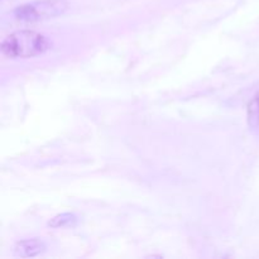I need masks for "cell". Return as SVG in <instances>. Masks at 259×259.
I'll return each mask as SVG.
<instances>
[{
    "label": "cell",
    "mask_w": 259,
    "mask_h": 259,
    "mask_svg": "<svg viewBox=\"0 0 259 259\" xmlns=\"http://www.w3.org/2000/svg\"><path fill=\"white\" fill-rule=\"evenodd\" d=\"M77 222L76 217L73 214H70V212H65V214H61L55 217L53 219H51L48 222V227L51 228H63V227H70V225H73Z\"/></svg>",
    "instance_id": "cell-5"
},
{
    "label": "cell",
    "mask_w": 259,
    "mask_h": 259,
    "mask_svg": "<svg viewBox=\"0 0 259 259\" xmlns=\"http://www.w3.org/2000/svg\"><path fill=\"white\" fill-rule=\"evenodd\" d=\"M67 9L68 3L66 0H35L18 7L13 14L19 22L34 23L65 14Z\"/></svg>",
    "instance_id": "cell-2"
},
{
    "label": "cell",
    "mask_w": 259,
    "mask_h": 259,
    "mask_svg": "<svg viewBox=\"0 0 259 259\" xmlns=\"http://www.w3.org/2000/svg\"><path fill=\"white\" fill-rule=\"evenodd\" d=\"M51 48V42L45 34L34 30H18L7 35L0 50L8 58H30L40 56Z\"/></svg>",
    "instance_id": "cell-1"
},
{
    "label": "cell",
    "mask_w": 259,
    "mask_h": 259,
    "mask_svg": "<svg viewBox=\"0 0 259 259\" xmlns=\"http://www.w3.org/2000/svg\"><path fill=\"white\" fill-rule=\"evenodd\" d=\"M45 252H46L45 242L38 239V238L20 240V242L15 243L14 249H13L14 255H17V257H20V258L37 257V255L43 254Z\"/></svg>",
    "instance_id": "cell-3"
},
{
    "label": "cell",
    "mask_w": 259,
    "mask_h": 259,
    "mask_svg": "<svg viewBox=\"0 0 259 259\" xmlns=\"http://www.w3.org/2000/svg\"><path fill=\"white\" fill-rule=\"evenodd\" d=\"M247 119L248 124L252 128H258L259 126V93L254 95V98L249 101L247 109Z\"/></svg>",
    "instance_id": "cell-4"
}]
</instances>
